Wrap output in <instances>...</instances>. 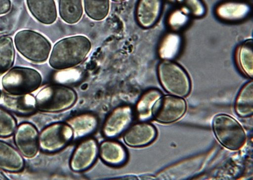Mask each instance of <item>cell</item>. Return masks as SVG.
<instances>
[{
  "label": "cell",
  "mask_w": 253,
  "mask_h": 180,
  "mask_svg": "<svg viewBox=\"0 0 253 180\" xmlns=\"http://www.w3.org/2000/svg\"><path fill=\"white\" fill-rule=\"evenodd\" d=\"M91 48V40L84 36L64 38L56 42L52 49L49 65L58 71L72 68L85 60Z\"/></svg>",
  "instance_id": "obj_1"
},
{
  "label": "cell",
  "mask_w": 253,
  "mask_h": 180,
  "mask_svg": "<svg viewBox=\"0 0 253 180\" xmlns=\"http://www.w3.org/2000/svg\"><path fill=\"white\" fill-rule=\"evenodd\" d=\"M35 99L36 108L39 111L57 112L73 107L78 100V94L65 85H49L41 90Z\"/></svg>",
  "instance_id": "obj_2"
},
{
  "label": "cell",
  "mask_w": 253,
  "mask_h": 180,
  "mask_svg": "<svg viewBox=\"0 0 253 180\" xmlns=\"http://www.w3.org/2000/svg\"><path fill=\"white\" fill-rule=\"evenodd\" d=\"M16 49L26 59L36 64H42L48 59L51 44L39 33L31 30H22L14 37Z\"/></svg>",
  "instance_id": "obj_3"
},
{
  "label": "cell",
  "mask_w": 253,
  "mask_h": 180,
  "mask_svg": "<svg viewBox=\"0 0 253 180\" xmlns=\"http://www.w3.org/2000/svg\"><path fill=\"white\" fill-rule=\"evenodd\" d=\"M158 76L163 88L172 96L185 98L191 90L188 74L175 62L166 60L158 67Z\"/></svg>",
  "instance_id": "obj_4"
},
{
  "label": "cell",
  "mask_w": 253,
  "mask_h": 180,
  "mask_svg": "<svg viewBox=\"0 0 253 180\" xmlns=\"http://www.w3.org/2000/svg\"><path fill=\"white\" fill-rule=\"evenodd\" d=\"M42 76L36 70L16 67L3 76L2 86L11 94H26L36 91L42 83Z\"/></svg>",
  "instance_id": "obj_5"
},
{
  "label": "cell",
  "mask_w": 253,
  "mask_h": 180,
  "mask_svg": "<svg viewBox=\"0 0 253 180\" xmlns=\"http://www.w3.org/2000/svg\"><path fill=\"white\" fill-rule=\"evenodd\" d=\"M214 135L221 145L231 150H238L246 141L245 130L240 123L227 114H218L213 121Z\"/></svg>",
  "instance_id": "obj_6"
},
{
  "label": "cell",
  "mask_w": 253,
  "mask_h": 180,
  "mask_svg": "<svg viewBox=\"0 0 253 180\" xmlns=\"http://www.w3.org/2000/svg\"><path fill=\"white\" fill-rule=\"evenodd\" d=\"M74 140V132L67 123L56 122L47 126L39 135V146L42 152L55 153Z\"/></svg>",
  "instance_id": "obj_7"
},
{
  "label": "cell",
  "mask_w": 253,
  "mask_h": 180,
  "mask_svg": "<svg viewBox=\"0 0 253 180\" xmlns=\"http://www.w3.org/2000/svg\"><path fill=\"white\" fill-rule=\"evenodd\" d=\"M186 101L180 97L165 96L161 97L153 106L152 117L162 123H171L179 120L186 113Z\"/></svg>",
  "instance_id": "obj_8"
},
{
  "label": "cell",
  "mask_w": 253,
  "mask_h": 180,
  "mask_svg": "<svg viewBox=\"0 0 253 180\" xmlns=\"http://www.w3.org/2000/svg\"><path fill=\"white\" fill-rule=\"evenodd\" d=\"M39 135L37 128L31 123H22L16 128L13 140L22 156L32 159L38 154Z\"/></svg>",
  "instance_id": "obj_9"
},
{
  "label": "cell",
  "mask_w": 253,
  "mask_h": 180,
  "mask_svg": "<svg viewBox=\"0 0 253 180\" xmlns=\"http://www.w3.org/2000/svg\"><path fill=\"white\" fill-rule=\"evenodd\" d=\"M99 154L98 142L87 138L81 142L72 155L70 166L74 172L82 173L92 167Z\"/></svg>",
  "instance_id": "obj_10"
},
{
  "label": "cell",
  "mask_w": 253,
  "mask_h": 180,
  "mask_svg": "<svg viewBox=\"0 0 253 180\" xmlns=\"http://www.w3.org/2000/svg\"><path fill=\"white\" fill-rule=\"evenodd\" d=\"M134 111L130 106H121L115 108L106 118L103 126L104 136L112 139L118 137L130 124Z\"/></svg>",
  "instance_id": "obj_11"
},
{
  "label": "cell",
  "mask_w": 253,
  "mask_h": 180,
  "mask_svg": "<svg viewBox=\"0 0 253 180\" xmlns=\"http://www.w3.org/2000/svg\"><path fill=\"white\" fill-rule=\"evenodd\" d=\"M0 106L8 111L23 116L31 115L37 109L36 99L30 94H11L2 92Z\"/></svg>",
  "instance_id": "obj_12"
},
{
  "label": "cell",
  "mask_w": 253,
  "mask_h": 180,
  "mask_svg": "<svg viewBox=\"0 0 253 180\" xmlns=\"http://www.w3.org/2000/svg\"><path fill=\"white\" fill-rule=\"evenodd\" d=\"M157 130L150 123L140 122L131 126L124 135V141L131 147H143L153 143Z\"/></svg>",
  "instance_id": "obj_13"
},
{
  "label": "cell",
  "mask_w": 253,
  "mask_h": 180,
  "mask_svg": "<svg viewBox=\"0 0 253 180\" xmlns=\"http://www.w3.org/2000/svg\"><path fill=\"white\" fill-rule=\"evenodd\" d=\"M25 168V160L19 150L5 142L0 141V170L17 173Z\"/></svg>",
  "instance_id": "obj_14"
},
{
  "label": "cell",
  "mask_w": 253,
  "mask_h": 180,
  "mask_svg": "<svg viewBox=\"0 0 253 180\" xmlns=\"http://www.w3.org/2000/svg\"><path fill=\"white\" fill-rule=\"evenodd\" d=\"M99 154L104 163L113 167L123 166L127 161L126 148L117 141H103L99 147Z\"/></svg>",
  "instance_id": "obj_15"
},
{
  "label": "cell",
  "mask_w": 253,
  "mask_h": 180,
  "mask_svg": "<svg viewBox=\"0 0 253 180\" xmlns=\"http://www.w3.org/2000/svg\"><path fill=\"white\" fill-rule=\"evenodd\" d=\"M29 12L40 23L51 25L57 19L55 0H26Z\"/></svg>",
  "instance_id": "obj_16"
},
{
  "label": "cell",
  "mask_w": 253,
  "mask_h": 180,
  "mask_svg": "<svg viewBox=\"0 0 253 180\" xmlns=\"http://www.w3.org/2000/svg\"><path fill=\"white\" fill-rule=\"evenodd\" d=\"M204 156L194 157L167 169L158 175L160 180H178L191 176L200 170L203 165Z\"/></svg>",
  "instance_id": "obj_17"
},
{
  "label": "cell",
  "mask_w": 253,
  "mask_h": 180,
  "mask_svg": "<svg viewBox=\"0 0 253 180\" xmlns=\"http://www.w3.org/2000/svg\"><path fill=\"white\" fill-rule=\"evenodd\" d=\"M162 0H139L137 19L143 28H149L157 23L161 14Z\"/></svg>",
  "instance_id": "obj_18"
},
{
  "label": "cell",
  "mask_w": 253,
  "mask_h": 180,
  "mask_svg": "<svg viewBox=\"0 0 253 180\" xmlns=\"http://www.w3.org/2000/svg\"><path fill=\"white\" fill-rule=\"evenodd\" d=\"M251 12L249 4L241 1H229L219 4L216 14L219 19L228 22L240 21Z\"/></svg>",
  "instance_id": "obj_19"
},
{
  "label": "cell",
  "mask_w": 253,
  "mask_h": 180,
  "mask_svg": "<svg viewBox=\"0 0 253 180\" xmlns=\"http://www.w3.org/2000/svg\"><path fill=\"white\" fill-rule=\"evenodd\" d=\"M74 132V139L89 136L98 126V117L92 113H84L73 117L67 122Z\"/></svg>",
  "instance_id": "obj_20"
},
{
  "label": "cell",
  "mask_w": 253,
  "mask_h": 180,
  "mask_svg": "<svg viewBox=\"0 0 253 180\" xmlns=\"http://www.w3.org/2000/svg\"><path fill=\"white\" fill-rule=\"evenodd\" d=\"M58 11L61 19L65 23H78L84 13L83 0H58Z\"/></svg>",
  "instance_id": "obj_21"
},
{
  "label": "cell",
  "mask_w": 253,
  "mask_h": 180,
  "mask_svg": "<svg viewBox=\"0 0 253 180\" xmlns=\"http://www.w3.org/2000/svg\"><path fill=\"white\" fill-rule=\"evenodd\" d=\"M162 95L157 89H149L142 94L136 105L137 116L140 121H145L152 118L153 106Z\"/></svg>",
  "instance_id": "obj_22"
},
{
  "label": "cell",
  "mask_w": 253,
  "mask_h": 180,
  "mask_svg": "<svg viewBox=\"0 0 253 180\" xmlns=\"http://www.w3.org/2000/svg\"><path fill=\"white\" fill-rule=\"evenodd\" d=\"M235 110L241 118H248L253 114V82L251 81L242 88L237 96Z\"/></svg>",
  "instance_id": "obj_23"
},
{
  "label": "cell",
  "mask_w": 253,
  "mask_h": 180,
  "mask_svg": "<svg viewBox=\"0 0 253 180\" xmlns=\"http://www.w3.org/2000/svg\"><path fill=\"white\" fill-rule=\"evenodd\" d=\"M15 51L12 38L4 36L0 37V76L12 68L14 64Z\"/></svg>",
  "instance_id": "obj_24"
},
{
  "label": "cell",
  "mask_w": 253,
  "mask_h": 180,
  "mask_svg": "<svg viewBox=\"0 0 253 180\" xmlns=\"http://www.w3.org/2000/svg\"><path fill=\"white\" fill-rule=\"evenodd\" d=\"M182 38L175 33L167 35L163 39L159 49V55L162 59L170 60L178 55L181 48Z\"/></svg>",
  "instance_id": "obj_25"
},
{
  "label": "cell",
  "mask_w": 253,
  "mask_h": 180,
  "mask_svg": "<svg viewBox=\"0 0 253 180\" xmlns=\"http://www.w3.org/2000/svg\"><path fill=\"white\" fill-rule=\"evenodd\" d=\"M253 42L252 39L246 40L239 47L237 51V62L242 72L251 78L253 76Z\"/></svg>",
  "instance_id": "obj_26"
},
{
  "label": "cell",
  "mask_w": 253,
  "mask_h": 180,
  "mask_svg": "<svg viewBox=\"0 0 253 180\" xmlns=\"http://www.w3.org/2000/svg\"><path fill=\"white\" fill-rule=\"evenodd\" d=\"M85 13L90 19L100 21L107 17L110 0H83Z\"/></svg>",
  "instance_id": "obj_27"
},
{
  "label": "cell",
  "mask_w": 253,
  "mask_h": 180,
  "mask_svg": "<svg viewBox=\"0 0 253 180\" xmlns=\"http://www.w3.org/2000/svg\"><path fill=\"white\" fill-rule=\"evenodd\" d=\"M17 121L10 112L0 107V137L7 138L14 134Z\"/></svg>",
  "instance_id": "obj_28"
},
{
  "label": "cell",
  "mask_w": 253,
  "mask_h": 180,
  "mask_svg": "<svg viewBox=\"0 0 253 180\" xmlns=\"http://www.w3.org/2000/svg\"><path fill=\"white\" fill-rule=\"evenodd\" d=\"M189 21V17L186 12L182 10H175L169 15L168 24L171 30L179 31L186 28Z\"/></svg>",
  "instance_id": "obj_29"
},
{
  "label": "cell",
  "mask_w": 253,
  "mask_h": 180,
  "mask_svg": "<svg viewBox=\"0 0 253 180\" xmlns=\"http://www.w3.org/2000/svg\"><path fill=\"white\" fill-rule=\"evenodd\" d=\"M188 12L194 16L200 17L204 16L206 11L205 6L201 0H182Z\"/></svg>",
  "instance_id": "obj_30"
},
{
  "label": "cell",
  "mask_w": 253,
  "mask_h": 180,
  "mask_svg": "<svg viewBox=\"0 0 253 180\" xmlns=\"http://www.w3.org/2000/svg\"><path fill=\"white\" fill-rule=\"evenodd\" d=\"M12 8L11 0H0V15L6 14Z\"/></svg>",
  "instance_id": "obj_31"
},
{
  "label": "cell",
  "mask_w": 253,
  "mask_h": 180,
  "mask_svg": "<svg viewBox=\"0 0 253 180\" xmlns=\"http://www.w3.org/2000/svg\"><path fill=\"white\" fill-rule=\"evenodd\" d=\"M169 1H170L171 2H173V3H174V2H176V1H178V2L182 1V0H169Z\"/></svg>",
  "instance_id": "obj_32"
},
{
  "label": "cell",
  "mask_w": 253,
  "mask_h": 180,
  "mask_svg": "<svg viewBox=\"0 0 253 180\" xmlns=\"http://www.w3.org/2000/svg\"><path fill=\"white\" fill-rule=\"evenodd\" d=\"M112 1H116V2H120V1H125V0H112Z\"/></svg>",
  "instance_id": "obj_33"
},
{
  "label": "cell",
  "mask_w": 253,
  "mask_h": 180,
  "mask_svg": "<svg viewBox=\"0 0 253 180\" xmlns=\"http://www.w3.org/2000/svg\"><path fill=\"white\" fill-rule=\"evenodd\" d=\"M1 94H2V92H1V90H0V99H1Z\"/></svg>",
  "instance_id": "obj_34"
}]
</instances>
